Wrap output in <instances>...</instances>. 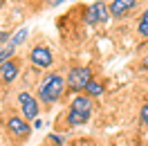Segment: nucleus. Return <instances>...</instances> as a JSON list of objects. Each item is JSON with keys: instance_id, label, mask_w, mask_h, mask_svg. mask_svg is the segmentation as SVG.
<instances>
[{"instance_id": "f3484780", "label": "nucleus", "mask_w": 148, "mask_h": 146, "mask_svg": "<svg viewBox=\"0 0 148 146\" xmlns=\"http://www.w3.org/2000/svg\"><path fill=\"white\" fill-rule=\"evenodd\" d=\"M65 0H45V5H49V7H58V5H63Z\"/></svg>"}, {"instance_id": "0eeeda50", "label": "nucleus", "mask_w": 148, "mask_h": 146, "mask_svg": "<svg viewBox=\"0 0 148 146\" xmlns=\"http://www.w3.org/2000/svg\"><path fill=\"white\" fill-rule=\"evenodd\" d=\"M137 7V0H112L110 2V16L114 18H123L128 11Z\"/></svg>"}, {"instance_id": "39448f33", "label": "nucleus", "mask_w": 148, "mask_h": 146, "mask_svg": "<svg viewBox=\"0 0 148 146\" xmlns=\"http://www.w3.org/2000/svg\"><path fill=\"white\" fill-rule=\"evenodd\" d=\"M7 130H9L14 137H18V139H25V137L32 133V126H29L27 119L18 117V115H14V117L7 119Z\"/></svg>"}, {"instance_id": "f257e3e1", "label": "nucleus", "mask_w": 148, "mask_h": 146, "mask_svg": "<svg viewBox=\"0 0 148 146\" xmlns=\"http://www.w3.org/2000/svg\"><path fill=\"white\" fill-rule=\"evenodd\" d=\"M65 85H67V81H65L61 74H56V72L45 74L40 85H38V99L43 101L45 106H52V103H56V101L63 97Z\"/></svg>"}, {"instance_id": "9d476101", "label": "nucleus", "mask_w": 148, "mask_h": 146, "mask_svg": "<svg viewBox=\"0 0 148 146\" xmlns=\"http://www.w3.org/2000/svg\"><path fill=\"white\" fill-rule=\"evenodd\" d=\"M90 121V115L88 112H79V110H70L67 112V124L70 126H83V124H88Z\"/></svg>"}, {"instance_id": "ddd939ff", "label": "nucleus", "mask_w": 148, "mask_h": 146, "mask_svg": "<svg viewBox=\"0 0 148 146\" xmlns=\"http://www.w3.org/2000/svg\"><path fill=\"white\" fill-rule=\"evenodd\" d=\"M137 32H139V36H141V38H148V9L139 16V20H137Z\"/></svg>"}, {"instance_id": "f8f14e48", "label": "nucleus", "mask_w": 148, "mask_h": 146, "mask_svg": "<svg viewBox=\"0 0 148 146\" xmlns=\"http://www.w3.org/2000/svg\"><path fill=\"white\" fill-rule=\"evenodd\" d=\"M85 92H88V97H101L103 92H106V85H103L101 81L92 79V81H90V85L85 88Z\"/></svg>"}, {"instance_id": "6ab92c4d", "label": "nucleus", "mask_w": 148, "mask_h": 146, "mask_svg": "<svg viewBox=\"0 0 148 146\" xmlns=\"http://www.w3.org/2000/svg\"><path fill=\"white\" fill-rule=\"evenodd\" d=\"M2 5H5V0H0V9H2Z\"/></svg>"}, {"instance_id": "7ed1b4c3", "label": "nucleus", "mask_w": 148, "mask_h": 146, "mask_svg": "<svg viewBox=\"0 0 148 146\" xmlns=\"http://www.w3.org/2000/svg\"><path fill=\"white\" fill-rule=\"evenodd\" d=\"M18 103H20V117L32 121L38 117V99H34L29 92H18Z\"/></svg>"}, {"instance_id": "1a4fd4ad", "label": "nucleus", "mask_w": 148, "mask_h": 146, "mask_svg": "<svg viewBox=\"0 0 148 146\" xmlns=\"http://www.w3.org/2000/svg\"><path fill=\"white\" fill-rule=\"evenodd\" d=\"M90 7H92L94 16H97V23H108V20H110V9H108V5H106L103 0H97Z\"/></svg>"}, {"instance_id": "2eb2a0df", "label": "nucleus", "mask_w": 148, "mask_h": 146, "mask_svg": "<svg viewBox=\"0 0 148 146\" xmlns=\"http://www.w3.org/2000/svg\"><path fill=\"white\" fill-rule=\"evenodd\" d=\"M83 20L88 23V25H97V16H94L92 7H88V9H85V14H83Z\"/></svg>"}, {"instance_id": "20e7f679", "label": "nucleus", "mask_w": 148, "mask_h": 146, "mask_svg": "<svg viewBox=\"0 0 148 146\" xmlns=\"http://www.w3.org/2000/svg\"><path fill=\"white\" fill-rule=\"evenodd\" d=\"M29 59L36 67H52L54 63V56H52V50L45 45H36L32 52H29Z\"/></svg>"}, {"instance_id": "dca6fc26", "label": "nucleus", "mask_w": 148, "mask_h": 146, "mask_svg": "<svg viewBox=\"0 0 148 146\" xmlns=\"http://www.w3.org/2000/svg\"><path fill=\"white\" fill-rule=\"evenodd\" d=\"M139 117H141V124L144 126H148V103L141 108V112H139Z\"/></svg>"}, {"instance_id": "f03ea898", "label": "nucleus", "mask_w": 148, "mask_h": 146, "mask_svg": "<svg viewBox=\"0 0 148 146\" xmlns=\"http://www.w3.org/2000/svg\"><path fill=\"white\" fill-rule=\"evenodd\" d=\"M92 70L88 67V65H74L72 70L67 72V76H65V81H67V88L74 92H85V88L90 85V81H92Z\"/></svg>"}, {"instance_id": "6e6552de", "label": "nucleus", "mask_w": 148, "mask_h": 146, "mask_svg": "<svg viewBox=\"0 0 148 146\" xmlns=\"http://www.w3.org/2000/svg\"><path fill=\"white\" fill-rule=\"evenodd\" d=\"M70 110H79V112H88V115H92V97H88V94H79V97H74L72 103H70Z\"/></svg>"}, {"instance_id": "9b49d317", "label": "nucleus", "mask_w": 148, "mask_h": 146, "mask_svg": "<svg viewBox=\"0 0 148 146\" xmlns=\"http://www.w3.org/2000/svg\"><path fill=\"white\" fill-rule=\"evenodd\" d=\"M14 52H16V45L14 43H5V45H0V65L7 63V61H11V56H14Z\"/></svg>"}, {"instance_id": "a211bd4d", "label": "nucleus", "mask_w": 148, "mask_h": 146, "mask_svg": "<svg viewBox=\"0 0 148 146\" xmlns=\"http://www.w3.org/2000/svg\"><path fill=\"white\" fill-rule=\"evenodd\" d=\"M141 65H144V67H148V56L144 59V61H141Z\"/></svg>"}, {"instance_id": "4468645a", "label": "nucleus", "mask_w": 148, "mask_h": 146, "mask_svg": "<svg viewBox=\"0 0 148 146\" xmlns=\"http://www.w3.org/2000/svg\"><path fill=\"white\" fill-rule=\"evenodd\" d=\"M25 38H27V29L23 27V29H18V32H14V34H11V43L18 47V45L25 43Z\"/></svg>"}, {"instance_id": "423d86ee", "label": "nucleus", "mask_w": 148, "mask_h": 146, "mask_svg": "<svg viewBox=\"0 0 148 146\" xmlns=\"http://www.w3.org/2000/svg\"><path fill=\"white\" fill-rule=\"evenodd\" d=\"M20 74V63L16 59H11L7 63L0 65V83H11L16 81V76Z\"/></svg>"}]
</instances>
